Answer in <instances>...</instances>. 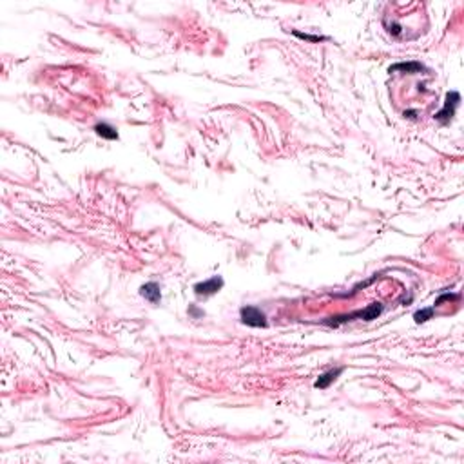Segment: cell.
<instances>
[{
    "instance_id": "obj_7",
    "label": "cell",
    "mask_w": 464,
    "mask_h": 464,
    "mask_svg": "<svg viewBox=\"0 0 464 464\" xmlns=\"http://www.w3.org/2000/svg\"><path fill=\"white\" fill-rule=\"evenodd\" d=\"M95 131H97L98 136H102L105 140H118V131L109 126V123H97Z\"/></svg>"
},
{
    "instance_id": "obj_9",
    "label": "cell",
    "mask_w": 464,
    "mask_h": 464,
    "mask_svg": "<svg viewBox=\"0 0 464 464\" xmlns=\"http://www.w3.org/2000/svg\"><path fill=\"white\" fill-rule=\"evenodd\" d=\"M434 312L435 308L434 306H428V308H422V310H417V312L414 314V319L417 325H421V323H426L428 319L434 318Z\"/></svg>"
},
{
    "instance_id": "obj_8",
    "label": "cell",
    "mask_w": 464,
    "mask_h": 464,
    "mask_svg": "<svg viewBox=\"0 0 464 464\" xmlns=\"http://www.w3.org/2000/svg\"><path fill=\"white\" fill-rule=\"evenodd\" d=\"M383 312V305L381 303H372L368 305L366 308L363 310V319L364 321H372V319H377Z\"/></svg>"
},
{
    "instance_id": "obj_6",
    "label": "cell",
    "mask_w": 464,
    "mask_h": 464,
    "mask_svg": "<svg viewBox=\"0 0 464 464\" xmlns=\"http://www.w3.org/2000/svg\"><path fill=\"white\" fill-rule=\"evenodd\" d=\"M390 73H406V75H415V73L426 71V67L421 62H399L388 69Z\"/></svg>"
},
{
    "instance_id": "obj_10",
    "label": "cell",
    "mask_w": 464,
    "mask_h": 464,
    "mask_svg": "<svg viewBox=\"0 0 464 464\" xmlns=\"http://www.w3.org/2000/svg\"><path fill=\"white\" fill-rule=\"evenodd\" d=\"M292 35H294V37H297V38H301V40H306V42H314V44L326 42V40H330L328 37H319V35H306V33H299V31H292Z\"/></svg>"
},
{
    "instance_id": "obj_5",
    "label": "cell",
    "mask_w": 464,
    "mask_h": 464,
    "mask_svg": "<svg viewBox=\"0 0 464 464\" xmlns=\"http://www.w3.org/2000/svg\"><path fill=\"white\" fill-rule=\"evenodd\" d=\"M343 370H345L343 366H337V368H332V370H328V372L321 374V376L318 377V381L314 383V386H316V388H319V390L328 388V386H330L332 383H334V381L337 379L341 374H343Z\"/></svg>"
},
{
    "instance_id": "obj_2",
    "label": "cell",
    "mask_w": 464,
    "mask_h": 464,
    "mask_svg": "<svg viewBox=\"0 0 464 464\" xmlns=\"http://www.w3.org/2000/svg\"><path fill=\"white\" fill-rule=\"evenodd\" d=\"M239 316H241V321L252 328H265L267 326V318L258 306H243L239 310Z\"/></svg>"
},
{
    "instance_id": "obj_11",
    "label": "cell",
    "mask_w": 464,
    "mask_h": 464,
    "mask_svg": "<svg viewBox=\"0 0 464 464\" xmlns=\"http://www.w3.org/2000/svg\"><path fill=\"white\" fill-rule=\"evenodd\" d=\"M459 297V294H450V292H446V294H441L437 299H435V306L437 305H441L443 301H452V299H457Z\"/></svg>"
},
{
    "instance_id": "obj_4",
    "label": "cell",
    "mask_w": 464,
    "mask_h": 464,
    "mask_svg": "<svg viewBox=\"0 0 464 464\" xmlns=\"http://www.w3.org/2000/svg\"><path fill=\"white\" fill-rule=\"evenodd\" d=\"M140 294H142V297H145L147 301H151L152 305H158L162 301V290H160V285L154 283V281H149V283L142 285Z\"/></svg>"
},
{
    "instance_id": "obj_3",
    "label": "cell",
    "mask_w": 464,
    "mask_h": 464,
    "mask_svg": "<svg viewBox=\"0 0 464 464\" xmlns=\"http://www.w3.org/2000/svg\"><path fill=\"white\" fill-rule=\"evenodd\" d=\"M222 289H223L222 276H214V277H210V280L194 285V292H196V296H212V294L220 292Z\"/></svg>"
},
{
    "instance_id": "obj_12",
    "label": "cell",
    "mask_w": 464,
    "mask_h": 464,
    "mask_svg": "<svg viewBox=\"0 0 464 464\" xmlns=\"http://www.w3.org/2000/svg\"><path fill=\"white\" fill-rule=\"evenodd\" d=\"M189 312L193 314L194 318H200V316H203V312H201V310H198L196 306H191V308H189Z\"/></svg>"
},
{
    "instance_id": "obj_1",
    "label": "cell",
    "mask_w": 464,
    "mask_h": 464,
    "mask_svg": "<svg viewBox=\"0 0 464 464\" xmlns=\"http://www.w3.org/2000/svg\"><path fill=\"white\" fill-rule=\"evenodd\" d=\"M460 102V95L457 91H452L446 95V100H444V105L441 109L439 113H435V120L439 121L441 126H448L452 118L455 116V109Z\"/></svg>"
}]
</instances>
